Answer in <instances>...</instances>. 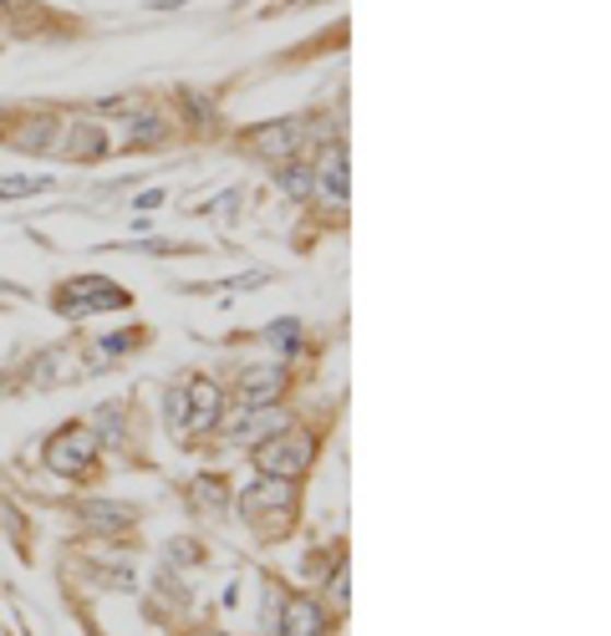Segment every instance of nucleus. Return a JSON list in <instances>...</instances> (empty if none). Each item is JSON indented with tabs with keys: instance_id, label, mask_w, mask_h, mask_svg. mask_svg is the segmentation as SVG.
Masks as SVG:
<instances>
[{
	"instance_id": "6",
	"label": "nucleus",
	"mask_w": 611,
	"mask_h": 636,
	"mask_svg": "<svg viewBox=\"0 0 611 636\" xmlns=\"http://www.w3.org/2000/svg\"><path fill=\"white\" fill-rule=\"evenodd\" d=\"M285 428V413H275V408H239L230 423H224V433L235 438V444H266L270 433Z\"/></svg>"
},
{
	"instance_id": "9",
	"label": "nucleus",
	"mask_w": 611,
	"mask_h": 636,
	"mask_svg": "<svg viewBox=\"0 0 611 636\" xmlns=\"http://www.w3.org/2000/svg\"><path fill=\"white\" fill-rule=\"evenodd\" d=\"M281 636H327V611H321V601H312V596H296V601H285V611H281Z\"/></svg>"
},
{
	"instance_id": "16",
	"label": "nucleus",
	"mask_w": 611,
	"mask_h": 636,
	"mask_svg": "<svg viewBox=\"0 0 611 636\" xmlns=\"http://www.w3.org/2000/svg\"><path fill=\"white\" fill-rule=\"evenodd\" d=\"M266 341H270V346H275V352H285V356H291V352H296V346H301V321H296V316H281V321H275V326H270V331H266Z\"/></svg>"
},
{
	"instance_id": "12",
	"label": "nucleus",
	"mask_w": 611,
	"mask_h": 636,
	"mask_svg": "<svg viewBox=\"0 0 611 636\" xmlns=\"http://www.w3.org/2000/svg\"><path fill=\"white\" fill-rule=\"evenodd\" d=\"M67 153H72L77 163H92L107 153V133L97 128V122H72V133H67Z\"/></svg>"
},
{
	"instance_id": "21",
	"label": "nucleus",
	"mask_w": 611,
	"mask_h": 636,
	"mask_svg": "<svg viewBox=\"0 0 611 636\" xmlns=\"http://www.w3.org/2000/svg\"><path fill=\"white\" fill-rule=\"evenodd\" d=\"M97 423H103L107 444H122V413H107V417H97Z\"/></svg>"
},
{
	"instance_id": "18",
	"label": "nucleus",
	"mask_w": 611,
	"mask_h": 636,
	"mask_svg": "<svg viewBox=\"0 0 611 636\" xmlns=\"http://www.w3.org/2000/svg\"><path fill=\"white\" fill-rule=\"evenodd\" d=\"M158 138H164V122H158V118H133V128H128V143H133V149L158 143Z\"/></svg>"
},
{
	"instance_id": "11",
	"label": "nucleus",
	"mask_w": 611,
	"mask_h": 636,
	"mask_svg": "<svg viewBox=\"0 0 611 636\" xmlns=\"http://www.w3.org/2000/svg\"><path fill=\"white\" fill-rule=\"evenodd\" d=\"M57 133H61L57 113H36V118H26L21 128H15L11 143H15V149H51V143H57Z\"/></svg>"
},
{
	"instance_id": "4",
	"label": "nucleus",
	"mask_w": 611,
	"mask_h": 636,
	"mask_svg": "<svg viewBox=\"0 0 611 636\" xmlns=\"http://www.w3.org/2000/svg\"><path fill=\"white\" fill-rule=\"evenodd\" d=\"M97 306H113V311H122V306H128V291H118V285H103L97 275H77L67 291H57V311H67V316L97 311Z\"/></svg>"
},
{
	"instance_id": "19",
	"label": "nucleus",
	"mask_w": 611,
	"mask_h": 636,
	"mask_svg": "<svg viewBox=\"0 0 611 636\" xmlns=\"http://www.w3.org/2000/svg\"><path fill=\"white\" fill-rule=\"evenodd\" d=\"M346 596H352V580H346V565H331V601L346 606Z\"/></svg>"
},
{
	"instance_id": "14",
	"label": "nucleus",
	"mask_w": 611,
	"mask_h": 636,
	"mask_svg": "<svg viewBox=\"0 0 611 636\" xmlns=\"http://www.w3.org/2000/svg\"><path fill=\"white\" fill-rule=\"evenodd\" d=\"M281 189L291 193L296 204H306V199H312V189H316L312 163H306V158H291V163H285V168H281Z\"/></svg>"
},
{
	"instance_id": "1",
	"label": "nucleus",
	"mask_w": 611,
	"mask_h": 636,
	"mask_svg": "<svg viewBox=\"0 0 611 636\" xmlns=\"http://www.w3.org/2000/svg\"><path fill=\"white\" fill-rule=\"evenodd\" d=\"M312 459H316V438L296 428H281L270 433L266 444H255V469L266 479H301L312 469Z\"/></svg>"
},
{
	"instance_id": "23",
	"label": "nucleus",
	"mask_w": 611,
	"mask_h": 636,
	"mask_svg": "<svg viewBox=\"0 0 611 636\" xmlns=\"http://www.w3.org/2000/svg\"><path fill=\"white\" fill-rule=\"evenodd\" d=\"M11 5H15V0H0V11H11Z\"/></svg>"
},
{
	"instance_id": "20",
	"label": "nucleus",
	"mask_w": 611,
	"mask_h": 636,
	"mask_svg": "<svg viewBox=\"0 0 611 636\" xmlns=\"http://www.w3.org/2000/svg\"><path fill=\"white\" fill-rule=\"evenodd\" d=\"M168 561H199L195 540H168Z\"/></svg>"
},
{
	"instance_id": "10",
	"label": "nucleus",
	"mask_w": 611,
	"mask_h": 636,
	"mask_svg": "<svg viewBox=\"0 0 611 636\" xmlns=\"http://www.w3.org/2000/svg\"><path fill=\"white\" fill-rule=\"evenodd\" d=\"M220 387L209 382V377H189V433L209 428L214 417H220Z\"/></svg>"
},
{
	"instance_id": "22",
	"label": "nucleus",
	"mask_w": 611,
	"mask_h": 636,
	"mask_svg": "<svg viewBox=\"0 0 611 636\" xmlns=\"http://www.w3.org/2000/svg\"><path fill=\"white\" fill-rule=\"evenodd\" d=\"M158 204H164V193H158V189H149L143 199H138V209H158Z\"/></svg>"
},
{
	"instance_id": "17",
	"label": "nucleus",
	"mask_w": 611,
	"mask_h": 636,
	"mask_svg": "<svg viewBox=\"0 0 611 636\" xmlns=\"http://www.w3.org/2000/svg\"><path fill=\"white\" fill-rule=\"evenodd\" d=\"M51 178H0V199H26V193H46Z\"/></svg>"
},
{
	"instance_id": "5",
	"label": "nucleus",
	"mask_w": 611,
	"mask_h": 636,
	"mask_svg": "<svg viewBox=\"0 0 611 636\" xmlns=\"http://www.w3.org/2000/svg\"><path fill=\"white\" fill-rule=\"evenodd\" d=\"M291 509H296V484L291 479H260V484H250L245 494H239V515L250 519H260V515H285L291 519Z\"/></svg>"
},
{
	"instance_id": "2",
	"label": "nucleus",
	"mask_w": 611,
	"mask_h": 636,
	"mask_svg": "<svg viewBox=\"0 0 611 636\" xmlns=\"http://www.w3.org/2000/svg\"><path fill=\"white\" fill-rule=\"evenodd\" d=\"M97 454H103V438L92 428H82V423H72V428H61L51 444H46V463L57 469V474L67 479H82L92 474V463H97Z\"/></svg>"
},
{
	"instance_id": "15",
	"label": "nucleus",
	"mask_w": 611,
	"mask_h": 636,
	"mask_svg": "<svg viewBox=\"0 0 611 636\" xmlns=\"http://www.w3.org/2000/svg\"><path fill=\"white\" fill-rule=\"evenodd\" d=\"M168 438H189V392H184V387H174V392H168Z\"/></svg>"
},
{
	"instance_id": "7",
	"label": "nucleus",
	"mask_w": 611,
	"mask_h": 636,
	"mask_svg": "<svg viewBox=\"0 0 611 636\" xmlns=\"http://www.w3.org/2000/svg\"><path fill=\"white\" fill-rule=\"evenodd\" d=\"M312 178H316V189L312 193H321V204H331V209H342L346 204V153L331 143L321 158H316V168H312Z\"/></svg>"
},
{
	"instance_id": "3",
	"label": "nucleus",
	"mask_w": 611,
	"mask_h": 636,
	"mask_svg": "<svg viewBox=\"0 0 611 636\" xmlns=\"http://www.w3.org/2000/svg\"><path fill=\"white\" fill-rule=\"evenodd\" d=\"M301 143H306V122L301 118H281V122H260V128H250L245 133V149L260 153V158L270 163H285V158H296Z\"/></svg>"
},
{
	"instance_id": "13",
	"label": "nucleus",
	"mask_w": 611,
	"mask_h": 636,
	"mask_svg": "<svg viewBox=\"0 0 611 636\" xmlns=\"http://www.w3.org/2000/svg\"><path fill=\"white\" fill-rule=\"evenodd\" d=\"M82 519H87L92 530H128L133 525V509L128 504H103V499H92V504H82Z\"/></svg>"
},
{
	"instance_id": "8",
	"label": "nucleus",
	"mask_w": 611,
	"mask_h": 636,
	"mask_svg": "<svg viewBox=\"0 0 611 636\" xmlns=\"http://www.w3.org/2000/svg\"><path fill=\"white\" fill-rule=\"evenodd\" d=\"M285 398V372L281 367H250L239 377V408H275Z\"/></svg>"
}]
</instances>
